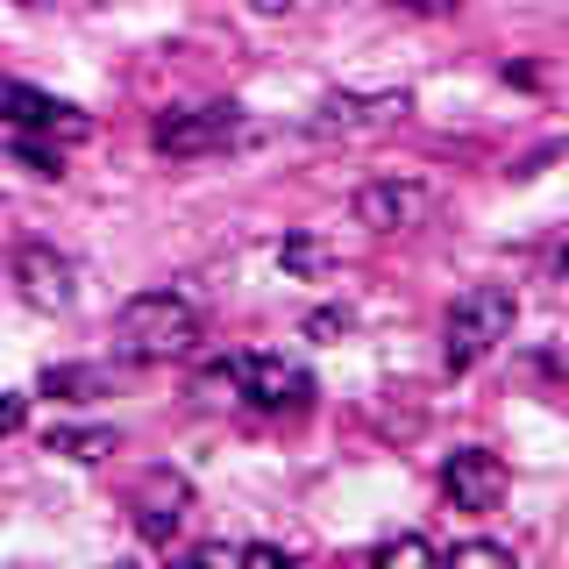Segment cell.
Masks as SVG:
<instances>
[{
	"label": "cell",
	"mask_w": 569,
	"mask_h": 569,
	"mask_svg": "<svg viewBox=\"0 0 569 569\" xmlns=\"http://www.w3.org/2000/svg\"><path fill=\"white\" fill-rule=\"evenodd\" d=\"M200 328H207L200 307L171 284H157V292H136L114 313V356L121 363H178V356L200 349Z\"/></svg>",
	"instance_id": "obj_1"
},
{
	"label": "cell",
	"mask_w": 569,
	"mask_h": 569,
	"mask_svg": "<svg viewBox=\"0 0 569 569\" xmlns=\"http://www.w3.org/2000/svg\"><path fill=\"white\" fill-rule=\"evenodd\" d=\"M512 320H520V292L512 284H470L449 307V320H441V363L456 378L477 370L485 356H498V342H512Z\"/></svg>",
	"instance_id": "obj_2"
},
{
	"label": "cell",
	"mask_w": 569,
	"mask_h": 569,
	"mask_svg": "<svg viewBox=\"0 0 569 569\" xmlns=\"http://www.w3.org/2000/svg\"><path fill=\"white\" fill-rule=\"evenodd\" d=\"M207 385L213 391H236V399L257 406V413H299V406L313 399V378H307V370L284 363V356H257V349L221 356V363L207 370Z\"/></svg>",
	"instance_id": "obj_3"
},
{
	"label": "cell",
	"mask_w": 569,
	"mask_h": 569,
	"mask_svg": "<svg viewBox=\"0 0 569 569\" xmlns=\"http://www.w3.org/2000/svg\"><path fill=\"white\" fill-rule=\"evenodd\" d=\"M249 114L236 100H200V107H164V114L150 121V150L164 157H207V150H228V142H242Z\"/></svg>",
	"instance_id": "obj_4"
},
{
	"label": "cell",
	"mask_w": 569,
	"mask_h": 569,
	"mask_svg": "<svg viewBox=\"0 0 569 569\" xmlns=\"http://www.w3.org/2000/svg\"><path fill=\"white\" fill-rule=\"evenodd\" d=\"M356 228H370V236H406V228H420L427 213H435V186L427 178H370V186H356Z\"/></svg>",
	"instance_id": "obj_5"
},
{
	"label": "cell",
	"mask_w": 569,
	"mask_h": 569,
	"mask_svg": "<svg viewBox=\"0 0 569 569\" xmlns=\"http://www.w3.org/2000/svg\"><path fill=\"white\" fill-rule=\"evenodd\" d=\"M0 121H8L14 136H50V142H79L93 129L86 107L43 93V86H22V79H0Z\"/></svg>",
	"instance_id": "obj_6"
},
{
	"label": "cell",
	"mask_w": 569,
	"mask_h": 569,
	"mask_svg": "<svg viewBox=\"0 0 569 569\" xmlns=\"http://www.w3.org/2000/svg\"><path fill=\"white\" fill-rule=\"evenodd\" d=\"M129 520H136V533L150 548H171L178 541V527L192 520V485L178 470H150L136 485V498H129Z\"/></svg>",
	"instance_id": "obj_7"
},
{
	"label": "cell",
	"mask_w": 569,
	"mask_h": 569,
	"mask_svg": "<svg viewBox=\"0 0 569 569\" xmlns=\"http://www.w3.org/2000/svg\"><path fill=\"white\" fill-rule=\"evenodd\" d=\"M14 292H22L36 313H64L71 292H79V263L50 242H22L14 249Z\"/></svg>",
	"instance_id": "obj_8"
},
{
	"label": "cell",
	"mask_w": 569,
	"mask_h": 569,
	"mask_svg": "<svg viewBox=\"0 0 569 569\" xmlns=\"http://www.w3.org/2000/svg\"><path fill=\"white\" fill-rule=\"evenodd\" d=\"M441 498H449L456 512H491L498 498H506V462L491 449H456L441 462Z\"/></svg>",
	"instance_id": "obj_9"
},
{
	"label": "cell",
	"mask_w": 569,
	"mask_h": 569,
	"mask_svg": "<svg viewBox=\"0 0 569 569\" xmlns=\"http://www.w3.org/2000/svg\"><path fill=\"white\" fill-rule=\"evenodd\" d=\"M406 107H413L406 93H328L307 114V129L313 136H363V129H391Z\"/></svg>",
	"instance_id": "obj_10"
},
{
	"label": "cell",
	"mask_w": 569,
	"mask_h": 569,
	"mask_svg": "<svg viewBox=\"0 0 569 569\" xmlns=\"http://www.w3.org/2000/svg\"><path fill=\"white\" fill-rule=\"evenodd\" d=\"M114 427H50L43 435V449L50 456H71V462H100V456H114Z\"/></svg>",
	"instance_id": "obj_11"
},
{
	"label": "cell",
	"mask_w": 569,
	"mask_h": 569,
	"mask_svg": "<svg viewBox=\"0 0 569 569\" xmlns=\"http://www.w3.org/2000/svg\"><path fill=\"white\" fill-rule=\"evenodd\" d=\"M114 385V370H100V363H50L43 370V391L50 399H93V391Z\"/></svg>",
	"instance_id": "obj_12"
},
{
	"label": "cell",
	"mask_w": 569,
	"mask_h": 569,
	"mask_svg": "<svg viewBox=\"0 0 569 569\" xmlns=\"http://www.w3.org/2000/svg\"><path fill=\"white\" fill-rule=\"evenodd\" d=\"M278 263H284V271H292V278H320V271H328V242H313V236H292V242H284L278 249Z\"/></svg>",
	"instance_id": "obj_13"
},
{
	"label": "cell",
	"mask_w": 569,
	"mask_h": 569,
	"mask_svg": "<svg viewBox=\"0 0 569 569\" xmlns=\"http://www.w3.org/2000/svg\"><path fill=\"white\" fill-rule=\"evenodd\" d=\"M14 157H22L36 178H58L64 171V150H58V142H43V136H14Z\"/></svg>",
	"instance_id": "obj_14"
},
{
	"label": "cell",
	"mask_w": 569,
	"mask_h": 569,
	"mask_svg": "<svg viewBox=\"0 0 569 569\" xmlns=\"http://www.w3.org/2000/svg\"><path fill=\"white\" fill-rule=\"evenodd\" d=\"M370 556H378V562H391V556H435V541H427V533H385Z\"/></svg>",
	"instance_id": "obj_15"
},
{
	"label": "cell",
	"mask_w": 569,
	"mask_h": 569,
	"mask_svg": "<svg viewBox=\"0 0 569 569\" xmlns=\"http://www.w3.org/2000/svg\"><path fill=\"white\" fill-rule=\"evenodd\" d=\"M22 420H29V399H22V391H0V441L22 435Z\"/></svg>",
	"instance_id": "obj_16"
},
{
	"label": "cell",
	"mask_w": 569,
	"mask_h": 569,
	"mask_svg": "<svg viewBox=\"0 0 569 569\" xmlns=\"http://www.w3.org/2000/svg\"><path fill=\"white\" fill-rule=\"evenodd\" d=\"M456 556L462 562H512V548L506 541H456Z\"/></svg>",
	"instance_id": "obj_17"
},
{
	"label": "cell",
	"mask_w": 569,
	"mask_h": 569,
	"mask_svg": "<svg viewBox=\"0 0 569 569\" xmlns=\"http://www.w3.org/2000/svg\"><path fill=\"white\" fill-rule=\"evenodd\" d=\"M349 328V307H320V313H307V335H342Z\"/></svg>",
	"instance_id": "obj_18"
},
{
	"label": "cell",
	"mask_w": 569,
	"mask_h": 569,
	"mask_svg": "<svg viewBox=\"0 0 569 569\" xmlns=\"http://www.w3.org/2000/svg\"><path fill=\"white\" fill-rule=\"evenodd\" d=\"M391 8H413V14H441V8H462V0H391Z\"/></svg>",
	"instance_id": "obj_19"
},
{
	"label": "cell",
	"mask_w": 569,
	"mask_h": 569,
	"mask_svg": "<svg viewBox=\"0 0 569 569\" xmlns=\"http://www.w3.org/2000/svg\"><path fill=\"white\" fill-rule=\"evenodd\" d=\"M548 271H556V278H569V242L556 249V257H548Z\"/></svg>",
	"instance_id": "obj_20"
},
{
	"label": "cell",
	"mask_w": 569,
	"mask_h": 569,
	"mask_svg": "<svg viewBox=\"0 0 569 569\" xmlns=\"http://www.w3.org/2000/svg\"><path fill=\"white\" fill-rule=\"evenodd\" d=\"M22 8H36V0H22Z\"/></svg>",
	"instance_id": "obj_21"
}]
</instances>
